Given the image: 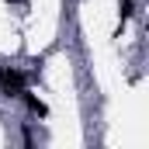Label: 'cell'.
I'll return each instance as SVG.
<instances>
[{
    "label": "cell",
    "instance_id": "6da1fadb",
    "mask_svg": "<svg viewBox=\"0 0 149 149\" xmlns=\"http://www.w3.org/2000/svg\"><path fill=\"white\" fill-rule=\"evenodd\" d=\"M24 73L21 70H10V66H0V94H7V97H21L24 94Z\"/></svg>",
    "mask_w": 149,
    "mask_h": 149
},
{
    "label": "cell",
    "instance_id": "7a4b0ae2",
    "mask_svg": "<svg viewBox=\"0 0 149 149\" xmlns=\"http://www.w3.org/2000/svg\"><path fill=\"white\" fill-rule=\"evenodd\" d=\"M21 97H24V101H28V108H31V111H35L38 118H45V114H49V111H45V104H42V101H38V97H31V94H21Z\"/></svg>",
    "mask_w": 149,
    "mask_h": 149
}]
</instances>
